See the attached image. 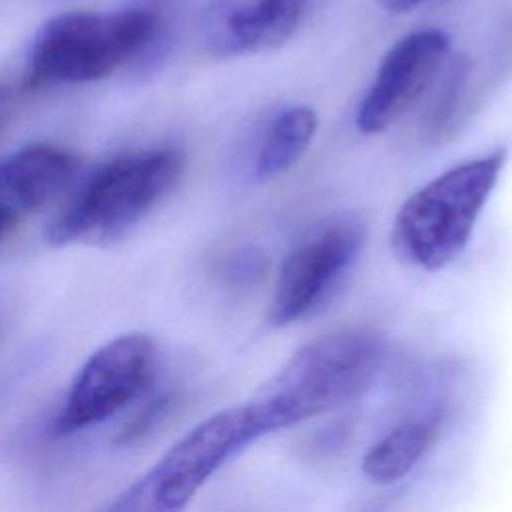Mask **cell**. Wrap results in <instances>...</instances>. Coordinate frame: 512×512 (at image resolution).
I'll return each instance as SVG.
<instances>
[{"label":"cell","mask_w":512,"mask_h":512,"mask_svg":"<svg viewBox=\"0 0 512 512\" xmlns=\"http://www.w3.org/2000/svg\"><path fill=\"white\" fill-rule=\"evenodd\" d=\"M184 156L176 148L136 150L108 160L52 222L54 244L106 242L126 234L178 182Z\"/></svg>","instance_id":"cell-4"},{"label":"cell","mask_w":512,"mask_h":512,"mask_svg":"<svg viewBox=\"0 0 512 512\" xmlns=\"http://www.w3.org/2000/svg\"><path fill=\"white\" fill-rule=\"evenodd\" d=\"M350 434V428L346 424H336V426H328L324 430H318L314 434V438L310 440V450L316 454H330L334 450H340L346 444V438Z\"/></svg>","instance_id":"cell-15"},{"label":"cell","mask_w":512,"mask_h":512,"mask_svg":"<svg viewBox=\"0 0 512 512\" xmlns=\"http://www.w3.org/2000/svg\"><path fill=\"white\" fill-rule=\"evenodd\" d=\"M386 356L388 338L376 326L336 328L304 342L248 400L264 436L362 398Z\"/></svg>","instance_id":"cell-1"},{"label":"cell","mask_w":512,"mask_h":512,"mask_svg":"<svg viewBox=\"0 0 512 512\" xmlns=\"http://www.w3.org/2000/svg\"><path fill=\"white\" fill-rule=\"evenodd\" d=\"M20 214H22L20 210H16L10 202L0 198V240L10 232V228L16 224Z\"/></svg>","instance_id":"cell-16"},{"label":"cell","mask_w":512,"mask_h":512,"mask_svg":"<svg viewBox=\"0 0 512 512\" xmlns=\"http://www.w3.org/2000/svg\"><path fill=\"white\" fill-rule=\"evenodd\" d=\"M10 102H12V94L6 86H0V126L4 124L8 112H10Z\"/></svg>","instance_id":"cell-18"},{"label":"cell","mask_w":512,"mask_h":512,"mask_svg":"<svg viewBox=\"0 0 512 512\" xmlns=\"http://www.w3.org/2000/svg\"><path fill=\"white\" fill-rule=\"evenodd\" d=\"M382 4L384 10L388 12H394V14H402V12H408L416 6H420L422 2H428V0H378Z\"/></svg>","instance_id":"cell-17"},{"label":"cell","mask_w":512,"mask_h":512,"mask_svg":"<svg viewBox=\"0 0 512 512\" xmlns=\"http://www.w3.org/2000/svg\"><path fill=\"white\" fill-rule=\"evenodd\" d=\"M268 270V256L256 246H244L234 250L222 262V276L234 286H252Z\"/></svg>","instance_id":"cell-13"},{"label":"cell","mask_w":512,"mask_h":512,"mask_svg":"<svg viewBox=\"0 0 512 512\" xmlns=\"http://www.w3.org/2000/svg\"><path fill=\"white\" fill-rule=\"evenodd\" d=\"M452 50L440 28H422L400 38L382 58L356 108V128L380 134L406 116L432 86Z\"/></svg>","instance_id":"cell-8"},{"label":"cell","mask_w":512,"mask_h":512,"mask_svg":"<svg viewBox=\"0 0 512 512\" xmlns=\"http://www.w3.org/2000/svg\"><path fill=\"white\" fill-rule=\"evenodd\" d=\"M442 412L402 422L384 434L362 458V474L376 484H392L410 474L436 440Z\"/></svg>","instance_id":"cell-11"},{"label":"cell","mask_w":512,"mask_h":512,"mask_svg":"<svg viewBox=\"0 0 512 512\" xmlns=\"http://www.w3.org/2000/svg\"><path fill=\"white\" fill-rule=\"evenodd\" d=\"M78 160L68 150L30 144L0 162V198L28 212L50 202L74 176Z\"/></svg>","instance_id":"cell-10"},{"label":"cell","mask_w":512,"mask_h":512,"mask_svg":"<svg viewBox=\"0 0 512 512\" xmlns=\"http://www.w3.org/2000/svg\"><path fill=\"white\" fill-rule=\"evenodd\" d=\"M366 244V226L354 214H338L316 226L282 260L268 306V322L290 326L338 290Z\"/></svg>","instance_id":"cell-6"},{"label":"cell","mask_w":512,"mask_h":512,"mask_svg":"<svg viewBox=\"0 0 512 512\" xmlns=\"http://www.w3.org/2000/svg\"><path fill=\"white\" fill-rule=\"evenodd\" d=\"M162 20L148 8L74 10L46 20L30 44L28 88L94 82L154 50Z\"/></svg>","instance_id":"cell-3"},{"label":"cell","mask_w":512,"mask_h":512,"mask_svg":"<svg viewBox=\"0 0 512 512\" xmlns=\"http://www.w3.org/2000/svg\"><path fill=\"white\" fill-rule=\"evenodd\" d=\"M506 164V148L454 164L414 190L390 228L394 256L416 270L438 272L468 246L474 226Z\"/></svg>","instance_id":"cell-2"},{"label":"cell","mask_w":512,"mask_h":512,"mask_svg":"<svg viewBox=\"0 0 512 512\" xmlns=\"http://www.w3.org/2000/svg\"><path fill=\"white\" fill-rule=\"evenodd\" d=\"M308 0H208L200 14V36L214 56L272 50L294 36Z\"/></svg>","instance_id":"cell-9"},{"label":"cell","mask_w":512,"mask_h":512,"mask_svg":"<svg viewBox=\"0 0 512 512\" xmlns=\"http://www.w3.org/2000/svg\"><path fill=\"white\" fill-rule=\"evenodd\" d=\"M152 366L154 344L144 334H122L100 346L72 382L56 432L74 434L108 420L142 392Z\"/></svg>","instance_id":"cell-7"},{"label":"cell","mask_w":512,"mask_h":512,"mask_svg":"<svg viewBox=\"0 0 512 512\" xmlns=\"http://www.w3.org/2000/svg\"><path fill=\"white\" fill-rule=\"evenodd\" d=\"M318 130L314 108L294 104L282 108L266 126L256 148L252 170L258 180H272L292 170L308 152Z\"/></svg>","instance_id":"cell-12"},{"label":"cell","mask_w":512,"mask_h":512,"mask_svg":"<svg viewBox=\"0 0 512 512\" xmlns=\"http://www.w3.org/2000/svg\"><path fill=\"white\" fill-rule=\"evenodd\" d=\"M172 400H174V398L168 396V394L154 398V402L148 404V408H146L142 414H138L136 420L130 424V428L124 432V440L128 442V440H132V438H138V436L146 434V430H150V428L168 412Z\"/></svg>","instance_id":"cell-14"},{"label":"cell","mask_w":512,"mask_h":512,"mask_svg":"<svg viewBox=\"0 0 512 512\" xmlns=\"http://www.w3.org/2000/svg\"><path fill=\"white\" fill-rule=\"evenodd\" d=\"M262 436L250 402L218 410L186 432L112 508L180 510L230 458Z\"/></svg>","instance_id":"cell-5"}]
</instances>
